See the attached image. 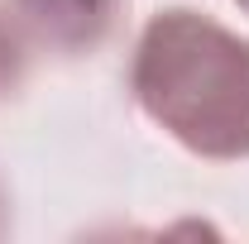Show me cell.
I'll use <instances>...</instances> for the list:
<instances>
[{
    "instance_id": "obj_4",
    "label": "cell",
    "mask_w": 249,
    "mask_h": 244,
    "mask_svg": "<svg viewBox=\"0 0 249 244\" xmlns=\"http://www.w3.org/2000/svg\"><path fill=\"white\" fill-rule=\"evenodd\" d=\"M235 5H240V10H245V15H249V0H235Z\"/></svg>"
},
{
    "instance_id": "obj_1",
    "label": "cell",
    "mask_w": 249,
    "mask_h": 244,
    "mask_svg": "<svg viewBox=\"0 0 249 244\" xmlns=\"http://www.w3.org/2000/svg\"><path fill=\"white\" fill-rule=\"evenodd\" d=\"M129 91L196 158H249V38L196 10L154 15L129 58Z\"/></svg>"
},
{
    "instance_id": "obj_2",
    "label": "cell",
    "mask_w": 249,
    "mask_h": 244,
    "mask_svg": "<svg viewBox=\"0 0 249 244\" xmlns=\"http://www.w3.org/2000/svg\"><path fill=\"white\" fill-rule=\"evenodd\" d=\"M29 38L58 53H91L115 29L120 0H10Z\"/></svg>"
},
{
    "instance_id": "obj_5",
    "label": "cell",
    "mask_w": 249,
    "mask_h": 244,
    "mask_svg": "<svg viewBox=\"0 0 249 244\" xmlns=\"http://www.w3.org/2000/svg\"><path fill=\"white\" fill-rule=\"evenodd\" d=\"M0 211H5V201H0Z\"/></svg>"
},
{
    "instance_id": "obj_3",
    "label": "cell",
    "mask_w": 249,
    "mask_h": 244,
    "mask_svg": "<svg viewBox=\"0 0 249 244\" xmlns=\"http://www.w3.org/2000/svg\"><path fill=\"white\" fill-rule=\"evenodd\" d=\"M24 77V43L10 29V19H0V96H10Z\"/></svg>"
}]
</instances>
